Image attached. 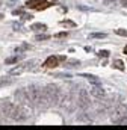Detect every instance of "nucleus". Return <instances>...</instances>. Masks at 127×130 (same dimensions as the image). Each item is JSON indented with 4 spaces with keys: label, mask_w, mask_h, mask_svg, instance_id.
I'll return each instance as SVG.
<instances>
[{
    "label": "nucleus",
    "mask_w": 127,
    "mask_h": 130,
    "mask_svg": "<svg viewBox=\"0 0 127 130\" xmlns=\"http://www.w3.org/2000/svg\"><path fill=\"white\" fill-rule=\"evenodd\" d=\"M121 5H123L124 8H127V0H121Z\"/></svg>",
    "instance_id": "obj_27"
},
{
    "label": "nucleus",
    "mask_w": 127,
    "mask_h": 130,
    "mask_svg": "<svg viewBox=\"0 0 127 130\" xmlns=\"http://www.w3.org/2000/svg\"><path fill=\"white\" fill-rule=\"evenodd\" d=\"M58 58H55V56H50V58H47L45 59V62H44V67L45 68H55V67H58Z\"/></svg>",
    "instance_id": "obj_7"
},
{
    "label": "nucleus",
    "mask_w": 127,
    "mask_h": 130,
    "mask_svg": "<svg viewBox=\"0 0 127 130\" xmlns=\"http://www.w3.org/2000/svg\"><path fill=\"white\" fill-rule=\"evenodd\" d=\"M18 61V58H8L6 59V64H14V62H17Z\"/></svg>",
    "instance_id": "obj_19"
},
{
    "label": "nucleus",
    "mask_w": 127,
    "mask_h": 130,
    "mask_svg": "<svg viewBox=\"0 0 127 130\" xmlns=\"http://www.w3.org/2000/svg\"><path fill=\"white\" fill-rule=\"evenodd\" d=\"M2 20H3V15H2V14H0V21H2Z\"/></svg>",
    "instance_id": "obj_29"
},
{
    "label": "nucleus",
    "mask_w": 127,
    "mask_h": 130,
    "mask_svg": "<svg viewBox=\"0 0 127 130\" xmlns=\"http://www.w3.org/2000/svg\"><path fill=\"white\" fill-rule=\"evenodd\" d=\"M26 92H27L29 101H32L35 106L42 107V109H45V107L49 106L47 100H45V97H44V91H42L39 86H36V85H30V86L26 89Z\"/></svg>",
    "instance_id": "obj_2"
},
{
    "label": "nucleus",
    "mask_w": 127,
    "mask_h": 130,
    "mask_svg": "<svg viewBox=\"0 0 127 130\" xmlns=\"http://www.w3.org/2000/svg\"><path fill=\"white\" fill-rule=\"evenodd\" d=\"M15 98H17L18 103H26V101H29V97H27L26 89H18V91L15 92Z\"/></svg>",
    "instance_id": "obj_6"
},
{
    "label": "nucleus",
    "mask_w": 127,
    "mask_h": 130,
    "mask_svg": "<svg viewBox=\"0 0 127 130\" xmlns=\"http://www.w3.org/2000/svg\"><path fill=\"white\" fill-rule=\"evenodd\" d=\"M61 24H62V26H67V27H74V26H76V23H73V21H70V20H64Z\"/></svg>",
    "instance_id": "obj_14"
},
{
    "label": "nucleus",
    "mask_w": 127,
    "mask_h": 130,
    "mask_svg": "<svg viewBox=\"0 0 127 130\" xmlns=\"http://www.w3.org/2000/svg\"><path fill=\"white\" fill-rule=\"evenodd\" d=\"M67 35H68V33H67V32H61V33H56V38H65Z\"/></svg>",
    "instance_id": "obj_22"
},
{
    "label": "nucleus",
    "mask_w": 127,
    "mask_h": 130,
    "mask_svg": "<svg viewBox=\"0 0 127 130\" xmlns=\"http://www.w3.org/2000/svg\"><path fill=\"white\" fill-rule=\"evenodd\" d=\"M0 110H2V113H3L5 117L11 118V120H14V121H24V120H27V118L23 115V112L20 110V107L15 106V104L11 103V101H3V103H0Z\"/></svg>",
    "instance_id": "obj_1"
},
{
    "label": "nucleus",
    "mask_w": 127,
    "mask_h": 130,
    "mask_svg": "<svg viewBox=\"0 0 127 130\" xmlns=\"http://www.w3.org/2000/svg\"><path fill=\"white\" fill-rule=\"evenodd\" d=\"M26 71V65H18V67H15V68H12L11 71H9V74L11 76H20L21 73H24Z\"/></svg>",
    "instance_id": "obj_9"
},
{
    "label": "nucleus",
    "mask_w": 127,
    "mask_h": 130,
    "mask_svg": "<svg viewBox=\"0 0 127 130\" xmlns=\"http://www.w3.org/2000/svg\"><path fill=\"white\" fill-rule=\"evenodd\" d=\"M50 36L49 35H39V36H36V41H41V39H49Z\"/></svg>",
    "instance_id": "obj_20"
},
{
    "label": "nucleus",
    "mask_w": 127,
    "mask_h": 130,
    "mask_svg": "<svg viewBox=\"0 0 127 130\" xmlns=\"http://www.w3.org/2000/svg\"><path fill=\"white\" fill-rule=\"evenodd\" d=\"M91 38H106V33H92Z\"/></svg>",
    "instance_id": "obj_18"
},
{
    "label": "nucleus",
    "mask_w": 127,
    "mask_h": 130,
    "mask_svg": "<svg viewBox=\"0 0 127 130\" xmlns=\"http://www.w3.org/2000/svg\"><path fill=\"white\" fill-rule=\"evenodd\" d=\"M80 77H85L86 80H89V82L94 83V85H100V79H97L92 74H80Z\"/></svg>",
    "instance_id": "obj_10"
},
{
    "label": "nucleus",
    "mask_w": 127,
    "mask_h": 130,
    "mask_svg": "<svg viewBox=\"0 0 127 130\" xmlns=\"http://www.w3.org/2000/svg\"><path fill=\"white\" fill-rule=\"evenodd\" d=\"M114 68H117V70L123 71V70H124V62H123V61H120V59L114 61Z\"/></svg>",
    "instance_id": "obj_13"
},
{
    "label": "nucleus",
    "mask_w": 127,
    "mask_h": 130,
    "mask_svg": "<svg viewBox=\"0 0 127 130\" xmlns=\"http://www.w3.org/2000/svg\"><path fill=\"white\" fill-rule=\"evenodd\" d=\"M103 2H104V5H112L115 0H103Z\"/></svg>",
    "instance_id": "obj_25"
},
{
    "label": "nucleus",
    "mask_w": 127,
    "mask_h": 130,
    "mask_svg": "<svg viewBox=\"0 0 127 130\" xmlns=\"http://www.w3.org/2000/svg\"><path fill=\"white\" fill-rule=\"evenodd\" d=\"M23 20H32V15H27V14H24V15H23Z\"/></svg>",
    "instance_id": "obj_24"
},
{
    "label": "nucleus",
    "mask_w": 127,
    "mask_h": 130,
    "mask_svg": "<svg viewBox=\"0 0 127 130\" xmlns=\"http://www.w3.org/2000/svg\"><path fill=\"white\" fill-rule=\"evenodd\" d=\"M68 67H76V65H79L80 64V62H79V61H70V62H68Z\"/></svg>",
    "instance_id": "obj_21"
},
{
    "label": "nucleus",
    "mask_w": 127,
    "mask_h": 130,
    "mask_svg": "<svg viewBox=\"0 0 127 130\" xmlns=\"http://www.w3.org/2000/svg\"><path fill=\"white\" fill-rule=\"evenodd\" d=\"M124 53H126V55H127V45H126V47H124Z\"/></svg>",
    "instance_id": "obj_28"
},
{
    "label": "nucleus",
    "mask_w": 127,
    "mask_h": 130,
    "mask_svg": "<svg viewBox=\"0 0 127 130\" xmlns=\"http://www.w3.org/2000/svg\"><path fill=\"white\" fill-rule=\"evenodd\" d=\"M98 56H103V58H107V56H109V52H107V50H100V52H98Z\"/></svg>",
    "instance_id": "obj_17"
},
{
    "label": "nucleus",
    "mask_w": 127,
    "mask_h": 130,
    "mask_svg": "<svg viewBox=\"0 0 127 130\" xmlns=\"http://www.w3.org/2000/svg\"><path fill=\"white\" fill-rule=\"evenodd\" d=\"M56 76H58V77H71L70 74H56Z\"/></svg>",
    "instance_id": "obj_26"
},
{
    "label": "nucleus",
    "mask_w": 127,
    "mask_h": 130,
    "mask_svg": "<svg viewBox=\"0 0 127 130\" xmlns=\"http://www.w3.org/2000/svg\"><path fill=\"white\" fill-rule=\"evenodd\" d=\"M38 2H39V0H27L26 6H29V8H35V6L38 5Z\"/></svg>",
    "instance_id": "obj_15"
},
{
    "label": "nucleus",
    "mask_w": 127,
    "mask_h": 130,
    "mask_svg": "<svg viewBox=\"0 0 127 130\" xmlns=\"http://www.w3.org/2000/svg\"><path fill=\"white\" fill-rule=\"evenodd\" d=\"M12 27H14L15 30H20V24H18V23H14V24H12Z\"/></svg>",
    "instance_id": "obj_23"
},
{
    "label": "nucleus",
    "mask_w": 127,
    "mask_h": 130,
    "mask_svg": "<svg viewBox=\"0 0 127 130\" xmlns=\"http://www.w3.org/2000/svg\"><path fill=\"white\" fill-rule=\"evenodd\" d=\"M44 97L47 100V103H49V106L50 104H58L59 103V94H61V89H58V86L56 85H47L44 89Z\"/></svg>",
    "instance_id": "obj_3"
},
{
    "label": "nucleus",
    "mask_w": 127,
    "mask_h": 130,
    "mask_svg": "<svg viewBox=\"0 0 127 130\" xmlns=\"http://www.w3.org/2000/svg\"><path fill=\"white\" fill-rule=\"evenodd\" d=\"M115 33L120 35V36H126L127 38V30H124V29H115Z\"/></svg>",
    "instance_id": "obj_16"
},
{
    "label": "nucleus",
    "mask_w": 127,
    "mask_h": 130,
    "mask_svg": "<svg viewBox=\"0 0 127 130\" xmlns=\"http://www.w3.org/2000/svg\"><path fill=\"white\" fill-rule=\"evenodd\" d=\"M32 29H33V30H41V32H44V30L47 29V26H45V24H41V23H35V24H32Z\"/></svg>",
    "instance_id": "obj_12"
},
{
    "label": "nucleus",
    "mask_w": 127,
    "mask_h": 130,
    "mask_svg": "<svg viewBox=\"0 0 127 130\" xmlns=\"http://www.w3.org/2000/svg\"><path fill=\"white\" fill-rule=\"evenodd\" d=\"M49 6H50L49 2H38V5L35 6V9H36V11H44V9H47Z\"/></svg>",
    "instance_id": "obj_11"
},
{
    "label": "nucleus",
    "mask_w": 127,
    "mask_h": 130,
    "mask_svg": "<svg viewBox=\"0 0 127 130\" xmlns=\"http://www.w3.org/2000/svg\"><path fill=\"white\" fill-rule=\"evenodd\" d=\"M91 94H92L95 98H103L104 97V91L101 89L100 85H95L94 88H91Z\"/></svg>",
    "instance_id": "obj_8"
},
{
    "label": "nucleus",
    "mask_w": 127,
    "mask_h": 130,
    "mask_svg": "<svg viewBox=\"0 0 127 130\" xmlns=\"http://www.w3.org/2000/svg\"><path fill=\"white\" fill-rule=\"evenodd\" d=\"M77 104L82 107V109H86L89 106V94L86 89H80L79 91V95H77Z\"/></svg>",
    "instance_id": "obj_5"
},
{
    "label": "nucleus",
    "mask_w": 127,
    "mask_h": 130,
    "mask_svg": "<svg viewBox=\"0 0 127 130\" xmlns=\"http://www.w3.org/2000/svg\"><path fill=\"white\" fill-rule=\"evenodd\" d=\"M126 117H127V107L123 106V104H118L110 113V121L115 123V124H121Z\"/></svg>",
    "instance_id": "obj_4"
}]
</instances>
